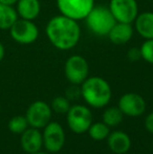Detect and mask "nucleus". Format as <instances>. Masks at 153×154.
Here are the masks:
<instances>
[{"label":"nucleus","mask_w":153,"mask_h":154,"mask_svg":"<svg viewBox=\"0 0 153 154\" xmlns=\"http://www.w3.org/2000/svg\"><path fill=\"white\" fill-rule=\"evenodd\" d=\"M45 32L53 46L60 51L74 48L81 38V29L77 21L63 15L53 17L47 22Z\"/></svg>","instance_id":"1"},{"label":"nucleus","mask_w":153,"mask_h":154,"mask_svg":"<svg viewBox=\"0 0 153 154\" xmlns=\"http://www.w3.org/2000/svg\"><path fill=\"white\" fill-rule=\"evenodd\" d=\"M81 97L89 106L103 108L108 105L112 97L109 83L101 77H88L81 84Z\"/></svg>","instance_id":"2"},{"label":"nucleus","mask_w":153,"mask_h":154,"mask_svg":"<svg viewBox=\"0 0 153 154\" xmlns=\"http://www.w3.org/2000/svg\"><path fill=\"white\" fill-rule=\"evenodd\" d=\"M85 19L88 29L98 36H107L116 23L109 8L102 5L93 6Z\"/></svg>","instance_id":"3"},{"label":"nucleus","mask_w":153,"mask_h":154,"mask_svg":"<svg viewBox=\"0 0 153 154\" xmlns=\"http://www.w3.org/2000/svg\"><path fill=\"white\" fill-rule=\"evenodd\" d=\"M66 121L69 129L76 134L88 131L92 124V114L89 108L83 105H74L66 113Z\"/></svg>","instance_id":"4"},{"label":"nucleus","mask_w":153,"mask_h":154,"mask_svg":"<svg viewBox=\"0 0 153 154\" xmlns=\"http://www.w3.org/2000/svg\"><path fill=\"white\" fill-rule=\"evenodd\" d=\"M61 15L74 20H83L94 6V0H57Z\"/></svg>","instance_id":"5"},{"label":"nucleus","mask_w":153,"mask_h":154,"mask_svg":"<svg viewBox=\"0 0 153 154\" xmlns=\"http://www.w3.org/2000/svg\"><path fill=\"white\" fill-rule=\"evenodd\" d=\"M64 72L70 84L81 85L89 75V65L87 60L80 55L70 56L64 65Z\"/></svg>","instance_id":"6"},{"label":"nucleus","mask_w":153,"mask_h":154,"mask_svg":"<svg viewBox=\"0 0 153 154\" xmlns=\"http://www.w3.org/2000/svg\"><path fill=\"white\" fill-rule=\"evenodd\" d=\"M11 37L19 44H32L39 37V29L37 25L32 20L17 19V21L10 29Z\"/></svg>","instance_id":"7"},{"label":"nucleus","mask_w":153,"mask_h":154,"mask_svg":"<svg viewBox=\"0 0 153 154\" xmlns=\"http://www.w3.org/2000/svg\"><path fill=\"white\" fill-rule=\"evenodd\" d=\"M109 10L116 22L132 23L139 15L136 0H110Z\"/></svg>","instance_id":"8"},{"label":"nucleus","mask_w":153,"mask_h":154,"mask_svg":"<svg viewBox=\"0 0 153 154\" xmlns=\"http://www.w3.org/2000/svg\"><path fill=\"white\" fill-rule=\"evenodd\" d=\"M43 146L51 153L60 152L65 144V132L59 123L49 122L43 128Z\"/></svg>","instance_id":"9"},{"label":"nucleus","mask_w":153,"mask_h":154,"mask_svg":"<svg viewBox=\"0 0 153 154\" xmlns=\"http://www.w3.org/2000/svg\"><path fill=\"white\" fill-rule=\"evenodd\" d=\"M51 108L43 101H36L29 106L26 110V118L29 125L33 128H44L51 119Z\"/></svg>","instance_id":"10"},{"label":"nucleus","mask_w":153,"mask_h":154,"mask_svg":"<svg viewBox=\"0 0 153 154\" xmlns=\"http://www.w3.org/2000/svg\"><path fill=\"white\" fill-rule=\"evenodd\" d=\"M118 107L124 113V116L136 118L141 116L146 111V101L139 93L128 92L121 97Z\"/></svg>","instance_id":"11"},{"label":"nucleus","mask_w":153,"mask_h":154,"mask_svg":"<svg viewBox=\"0 0 153 154\" xmlns=\"http://www.w3.org/2000/svg\"><path fill=\"white\" fill-rule=\"evenodd\" d=\"M20 144L22 149L26 153H34L41 151V148L43 147L42 133L37 128H27L21 134Z\"/></svg>","instance_id":"12"},{"label":"nucleus","mask_w":153,"mask_h":154,"mask_svg":"<svg viewBox=\"0 0 153 154\" xmlns=\"http://www.w3.org/2000/svg\"><path fill=\"white\" fill-rule=\"evenodd\" d=\"M108 147L113 153L125 154L131 148L130 136L124 131H115L107 137Z\"/></svg>","instance_id":"13"},{"label":"nucleus","mask_w":153,"mask_h":154,"mask_svg":"<svg viewBox=\"0 0 153 154\" xmlns=\"http://www.w3.org/2000/svg\"><path fill=\"white\" fill-rule=\"evenodd\" d=\"M107 36L113 44L124 45L132 38L133 27L131 26V23L116 22Z\"/></svg>","instance_id":"14"},{"label":"nucleus","mask_w":153,"mask_h":154,"mask_svg":"<svg viewBox=\"0 0 153 154\" xmlns=\"http://www.w3.org/2000/svg\"><path fill=\"white\" fill-rule=\"evenodd\" d=\"M137 34L144 39H153V12H144L134 20Z\"/></svg>","instance_id":"15"},{"label":"nucleus","mask_w":153,"mask_h":154,"mask_svg":"<svg viewBox=\"0 0 153 154\" xmlns=\"http://www.w3.org/2000/svg\"><path fill=\"white\" fill-rule=\"evenodd\" d=\"M17 14L22 19L35 20L41 11L39 0H18L17 1Z\"/></svg>","instance_id":"16"},{"label":"nucleus","mask_w":153,"mask_h":154,"mask_svg":"<svg viewBox=\"0 0 153 154\" xmlns=\"http://www.w3.org/2000/svg\"><path fill=\"white\" fill-rule=\"evenodd\" d=\"M17 19L18 14L13 6L0 3V29H10Z\"/></svg>","instance_id":"17"},{"label":"nucleus","mask_w":153,"mask_h":154,"mask_svg":"<svg viewBox=\"0 0 153 154\" xmlns=\"http://www.w3.org/2000/svg\"><path fill=\"white\" fill-rule=\"evenodd\" d=\"M110 127L106 125L104 122H96L92 123L88 129V134L93 140L101 142L103 140H106L110 134Z\"/></svg>","instance_id":"18"},{"label":"nucleus","mask_w":153,"mask_h":154,"mask_svg":"<svg viewBox=\"0 0 153 154\" xmlns=\"http://www.w3.org/2000/svg\"><path fill=\"white\" fill-rule=\"evenodd\" d=\"M124 113L121 111L118 107H109L105 109L103 113V122L106 124L108 127H116L123 121Z\"/></svg>","instance_id":"19"},{"label":"nucleus","mask_w":153,"mask_h":154,"mask_svg":"<svg viewBox=\"0 0 153 154\" xmlns=\"http://www.w3.org/2000/svg\"><path fill=\"white\" fill-rule=\"evenodd\" d=\"M8 129L14 134H22L29 128V122L26 118L22 116H16L8 122Z\"/></svg>","instance_id":"20"},{"label":"nucleus","mask_w":153,"mask_h":154,"mask_svg":"<svg viewBox=\"0 0 153 154\" xmlns=\"http://www.w3.org/2000/svg\"><path fill=\"white\" fill-rule=\"evenodd\" d=\"M70 101L66 97H62V95H58L51 102L50 108L51 110L58 114H66L68 110L70 109Z\"/></svg>","instance_id":"21"},{"label":"nucleus","mask_w":153,"mask_h":154,"mask_svg":"<svg viewBox=\"0 0 153 154\" xmlns=\"http://www.w3.org/2000/svg\"><path fill=\"white\" fill-rule=\"evenodd\" d=\"M142 59L153 64V39H147L139 47Z\"/></svg>","instance_id":"22"},{"label":"nucleus","mask_w":153,"mask_h":154,"mask_svg":"<svg viewBox=\"0 0 153 154\" xmlns=\"http://www.w3.org/2000/svg\"><path fill=\"white\" fill-rule=\"evenodd\" d=\"M80 95H81V87H79V85L72 84V86H69V87L66 89L65 97H67L69 101L77 100Z\"/></svg>","instance_id":"23"},{"label":"nucleus","mask_w":153,"mask_h":154,"mask_svg":"<svg viewBox=\"0 0 153 154\" xmlns=\"http://www.w3.org/2000/svg\"><path fill=\"white\" fill-rule=\"evenodd\" d=\"M128 58L130 61H136L139 58H142L141 56V51L139 48H136V47H132V48L129 49L128 51Z\"/></svg>","instance_id":"24"},{"label":"nucleus","mask_w":153,"mask_h":154,"mask_svg":"<svg viewBox=\"0 0 153 154\" xmlns=\"http://www.w3.org/2000/svg\"><path fill=\"white\" fill-rule=\"evenodd\" d=\"M145 127L150 133L153 134V112L149 113L145 119Z\"/></svg>","instance_id":"25"},{"label":"nucleus","mask_w":153,"mask_h":154,"mask_svg":"<svg viewBox=\"0 0 153 154\" xmlns=\"http://www.w3.org/2000/svg\"><path fill=\"white\" fill-rule=\"evenodd\" d=\"M17 1H18V0H0V3L5 4V5H11V6H13L14 4H16V3H17Z\"/></svg>","instance_id":"26"},{"label":"nucleus","mask_w":153,"mask_h":154,"mask_svg":"<svg viewBox=\"0 0 153 154\" xmlns=\"http://www.w3.org/2000/svg\"><path fill=\"white\" fill-rule=\"evenodd\" d=\"M4 54H5V49H4V46L1 42H0V62L3 60L4 58Z\"/></svg>","instance_id":"27"},{"label":"nucleus","mask_w":153,"mask_h":154,"mask_svg":"<svg viewBox=\"0 0 153 154\" xmlns=\"http://www.w3.org/2000/svg\"><path fill=\"white\" fill-rule=\"evenodd\" d=\"M29 154H46L44 152H41V151H38V152H34V153H29Z\"/></svg>","instance_id":"28"},{"label":"nucleus","mask_w":153,"mask_h":154,"mask_svg":"<svg viewBox=\"0 0 153 154\" xmlns=\"http://www.w3.org/2000/svg\"><path fill=\"white\" fill-rule=\"evenodd\" d=\"M55 154H63V153H59V152H56Z\"/></svg>","instance_id":"29"},{"label":"nucleus","mask_w":153,"mask_h":154,"mask_svg":"<svg viewBox=\"0 0 153 154\" xmlns=\"http://www.w3.org/2000/svg\"><path fill=\"white\" fill-rule=\"evenodd\" d=\"M152 148H153V140H152Z\"/></svg>","instance_id":"30"}]
</instances>
